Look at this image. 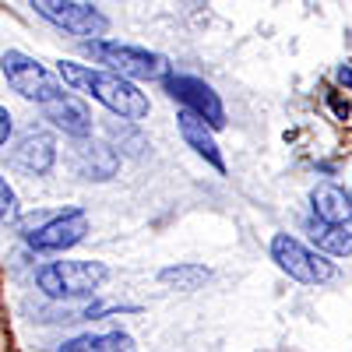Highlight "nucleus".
<instances>
[{"label":"nucleus","instance_id":"nucleus-1","mask_svg":"<svg viewBox=\"0 0 352 352\" xmlns=\"http://www.w3.org/2000/svg\"><path fill=\"white\" fill-rule=\"evenodd\" d=\"M56 78L64 85H71L74 92H85L92 96L96 102H102L113 116H120L127 124H138L148 116V96L141 88L120 74H109V71H99V67H85V64H74V60H60L56 64Z\"/></svg>","mask_w":352,"mask_h":352},{"label":"nucleus","instance_id":"nucleus-2","mask_svg":"<svg viewBox=\"0 0 352 352\" xmlns=\"http://www.w3.org/2000/svg\"><path fill=\"white\" fill-rule=\"evenodd\" d=\"M85 53L96 64H106L109 74L120 78H141V81H155V78H169V60L162 53H152L144 46H131L120 39H92L85 43Z\"/></svg>","mask_w":352,"mask_h":352},{"label":"nucleus","instance_id":"nucleus-3","mask_svg":"<svg viewBox=\"0 0 352 352\" xmlns=\"http://www.w3.org/2000/svg\"><path fill=\"white\" fill-rule=\"evenodd\" d=\"M109 278L102 261H53L36 272V285L50 300H85Z\"/></svg>","mask_w":352,"mask_h":352},{"label":"nucleus","instance_id":"nucleus-4","mask_svg":"<svg viewBox=\"0 0 352 352\" xmlns=\"http://www.w3.org/2000/svg\"><path fill=\"white\" fill-rule=\"evenodd\" d=\"M268 254H272V261L278 264L289 278H296L303 285H324V282H335L338 278V268L324 254L310 250L296 236H289V232H275Z\"/></svg>","mask_w":352,"mask_h":352},{"label":"nucleus","instance_id":"nucleus-5","mask_svg":"<svg viewBox=\"0 0 352 352\" xmlns=\"http://www.w3.org/2000/svg\"><path fill=\"white\" fill-rule=\"evenodd\" d=\"M0 71H4L8 85L14 88V92L28 102H39V106H50L53 99L64 96L60 81H56V74H50L39 60H32L28 53L21 50H8L4 56H0Z\"/></svg>","mask_w":352,"mask_h":352},{"label":"nucleus","instance_id":"nucleus-6","mask_svg":"<svg viewBox=\"0 0 352 352\" xmlns=\"http://www.w3.org/2000/svg\"><path fill=\"white\" fill-rule=\"evenodd\" d=\"M36 14L53 21L56 28H64L71 36H102L109 28V18L96 4H81V0H36Z\"/></svg>","mask_w":352,"mask_h":352},{"label":"nucleus","instance_id":"nucleus-7","mask_svg":"<svg viewBox=\"0 0 352 352\" xmlns=\"http://www.w3.org/2000/svg\"><path fill=\"white\" fill-rule=\"evenodd\" d=\"M166 92L176 102H184V109H190L194 116H201V120L208 124L212 131L226 127V106H222L219 92H215L208 81L190 78V74H169L166 78Z\"/></svg>","mask_w":352,"mask_h":352},{"label":"nucleus","instance_id":"nucleus-8","mask_svg":"<svg viewBox=\"0 0 352 352\" xmlns=\"http://www.w3.org/2000/svg\"><path fill=\"white\" fill-rule=\"evenodd\" d=\"M88 232V215L81 208H64L50 226H43L39 232L28 236V247L43 250V254H56V250H71L74 243L85 240Z\"/></svg>","mask_w":352,"mask_h":352},{"label":"nucleus","instance_id":"nucleus-9","mask_svg":"<svg viewBox=\"0 0 352 352\" xmlns=\"http://www.w3.org/2000/svg\"><path fill=\"white\" fill-rule=\"evenodd\" d=\"M71 166H74V173L81 176V180H113L116 169H120V155H116L113 144L85 138V141H74Z\"/></svg>","mask_w":352,"mask_h":352},{"label":"nucleus","instance_id":"nucleus-10","mask_svg":"<svg viewBox=\"0 0 352 352\" xmlns=\"http://www.w3.org/2000/svg\"><path fill=\"white\" fill-rule=\"evenodd\" d=\"M56 162V141L50 131H28L18 138V144L11 148V166L28 173V176H43L50 173Z\"/></svg>","mask_w":352,"mask_h":352},{"label":"nucleus","instance_id":"nucleus-11","mask_svg":"<svg viewBox=\"0 0 352 352\" xmlns=\"http://www.w3.org/2000/svg\"><path fill=\"white\" fill-rule=\"evenodd\" d=\"M46 109V120L56 127V131H64L67 138L74 141H85V138H92V113H88V106L74 96H60V99H53Z\"/></svg>","mask_w":352,"mask_h":352},{"label":"nucleus","instance_id":"nucleus-12","mask_svg":"<svg viewBox=\"0 0 352 352\" xmlns=\"http://www.w3.org/2000/svg\"><path fill=\"white\" fill-rule=\"evenodd\" d=\"M176 127H180V138L187 141V148H194L208 166H215L219 173H226V159L219 152V141L212 134V127L201 120V116H194L190 109H180L176 113Z\"/></svg>","mask_w":352,"mask_h":352},{"label":"nucleus","instance_id":"nucleus-13","mask_svg":"<svg viewBox=\"0 0 352 352\" xmlns=\"http://www.w3.org/2000/svg\"><path fill=\"white\" fill-rule=\"evenodd\" d=\"M314 219L324 226H349L352 222V197L338 184H317L310 194Z\"/></svg>","mask_w":352,"mask_h":352},{"label":"nucleus","instance_id":"nucleus-14","mask_svg":"<svg viewBox=\"0 0 352 352\" xmlns=\"http://www.w3.org/2000/svg\"><path fill=\"white\" fill-rule=\"evenodd\" d=\"M56 352H138L134 338L127 331H99V335H74Z\"/></svg>","mask_w":352,"mask_h":352},{"label":"nucleus","instance_id":"nucleus-15","mask_svg":"<svg viewBox=\"0 0 352 352\" xmlns=\"http://www.w3.org/2000/svg\"><path fill=\"white\" fill-rule=\"evenodd\" d=\"M307 229H310V240L324 254H331V257H349L352 254V226H324V222L310 219Z\"/></svg>","mask_w":352,"mask_h":352},{"label":"nucleus","instance_id":"nucleus-16","mask_svg":"<svg viewBox=\"0 0 352 352\" xmlns=\"http://www.w3.org/2000/svg\"><path fill=\"white\" fill-rule=\"evenodd\" d=\"M159 282L180 292H197L212 282V268H204V264H169L159 272Z\"/></svg>","mask_w":352,"mask_h":352},{"label":"nucleus","instance_id":"nucleus-17","mask_svg":"<svg viewBox=\"0 0 352 352\" xmlns=\"http://www.w3.org/2000/svg\"><path fill=\"white\" fill-rule=\"evenodd\" d=\"M109 138L116 141V155H120V144H131V155H138L144 148V138L134 131V124L120 120V124H109Z\"/></svg>","mask_w":352,"mask_h":352},{"label":"nucleus","instance_id":"nucleus-18","mask_svg":"<svg viewBox=\"0 0 352 352\" xmlns=\"http://www.w3.org/2000/svg\"><path fill=\"white\" fill-rule=\"evenodd\" d=\"M56 215H60V212H32V215H25V219H18V232H21V236L28 240V236H32V232H39L43 226H50Z\"/></svg>","mask_w":352,"mask_h":352},{"label":"nucleus","instance_id":"nucleus-19","mask_svg":"<svg viewBox=\"0 0 352 352\" xmlns=\"http://www.w3.org/2000/svg\"><path fill=\"white\" fill-rule=\"evenodd\" d=\"M18 215V197L11 190V184L0 176V219H14Z\"/></svg>","mask_w":352,"mask_h":352},{"label":"nucleus","instance_id":"nucleus-20","mask_svg":"<svg viewBox=\"0 0 352 352\" xmlns=\"http://www.w3.org/2000/svg\"><path fill=\"white\" fill-rule=\"evenodd\" d=\"M324 102L331 106L335 120H349V113H352V102H349V99H342L338 92H328V96H324Z\"/></svg>","mask_w":352,"mask_h":352},{"label":"nucleus","instance_id":"nucleus-21","mask_svg":"<svg viewBox=\"0 0 352 352\" xmlns=\"http://www.w3.org/2000/svg\"><path fill=\"white\" fill-rule=\"evenodd\" d=\"M11 113L4 109V106H0V144H8V138H11Z\"/></svg>","mask_w":352,"mask_h":352},{"label":"nucleus","instance_id":"nucleus-22","mask_svg":"<svg viewBox=\"0 0 352 352\" xmlns=\"http://www.w3.org/2000/svg\"><path fill=\"white\" fill-rule=\"evenodd\" d=\"M335 78H338L345 88H352V67H349V64H342V67L335 71Z\"/></svg>","mask_w":352,"mask_h":352},{"label":"nucleus","instance_id":"nucleus-23","mask_svg":"<svg viewBox=\"0 0 352 352\" xmlns=\"http://www.w3.org/2000/svg\"><path fill=\"white\" fill-rule=\"evenodd\" d=\"M349 197H352V190H349Z\"/></svg>","mask_w":352,"mask_h":352}]
</instances>
